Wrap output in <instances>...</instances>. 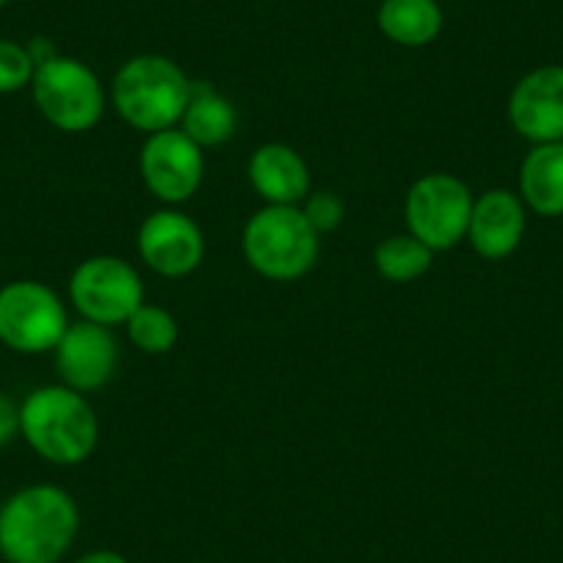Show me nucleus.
Here are the masks:
<instances>
[{
  "label": "nucleus",
  "mask_w": 563,
  "mask_h": 563,
  "mask_svg": "<svg viewBox=\"0 0 563 563\" xmlns=\"http://www.w3.org/2000/svg\"><path fill=\"white\" fill-rule=\"evenodd\" d=\"M183 133L194 139L202 150L227 144L238 130V111L224 95L205 80H191V100L180 119Z\"/></svg>",
  "instance_id": "obj_16"
},
{
  "label": "nucleus",
  "mask_w": 563,
  "mask_h": 563,
  "mask_svg": "<svg viewBox=\"0 0 563 563\" xmlns=\"http://www.w3.org/2000/svg\"><path fill=\"white\" fill-rule=\"evenodd\" d=\"M508 119L533 144L563 141V67L547 64L525 75L511 91Z\"/></svg>",
  "instance_id": "obj_12"
},
{
  "label": "nucleus",
  "mask_w": 563,
  "mask_h": 563,
  "mask_svg": "<svg viewBox=\"0 0 563 563\" xmlns=\"http://www.w3.org/2000/svg\"><path fill=\"white\" fill-rule=\"evenodd\" d=\"M18 434H20V406L14 404L7 393H0V448L9 445Z\"/></svg>",
  "instance_id": "obj_22"
},
{
  "label": "nucleus",
  "mask_w": 563,
  "mask_h": 563,
  "mask_svg": "<svg viewBox=\"0 0 563 563\" xmlns=\"http://www.w3.org/2000/svg\"><path fill=\"white\" fill-rule=\"evenodd\" d=\"M75 563H128V558H122L113 550H95V552H86V555L78 558Z\"/></svg>",
  "instance_id": "obj_24"
},
{
  "label": "nucleus",
  "mask_w": 563,
  "mask_h": 563,
  "mask_svg": "<svg viewBox=\"0 0 563 563\" xmlns=\"http://www.w3.org/2000/svg\"><path fill=\"white\" fill-rule=\"evenodd\" d=\"M525 235V202L511 191L492 188L473 202L467 241L484 260H506Z\"/></svg>",
  "instance_id": "obj_13"
},
{
  "label": "nucleus",
  "mask_w": 563,
  "mask_h": 563,
  "mask_svg": "<svg viewBox=\"0 0 563 563\" xmlns=\"http://www.w3.org/2000/svg\"><path fill=\"white\" fill-rule=\"evenodd\" d=\"M119 117L141 133L175 128L191 100V80L180 64L158 53H144L124 64L111 86Z\"/></svg>",
  "instance_id": "obj_3"
},
{
  "label": "nucleus",
  "mask_w": 563,
  "mask_h": 563,
  "mask_svg": "<svg viewBox=\"0 0 563 563\" xmlns=\"http://www.w3.org/2000/svg\"><path fill=\"white\" fill-rule=\"evenodd\" d=\"M141 180L166 205L188 202L205 177V155L180 128L150 133L139 155Z\"/></svg>",
  "instance_id": "obj_9"
},
{
  "label": "nucleus",
  "mask_w": 563,
  "mask_h": 563,
  "mask_svg": "<svg viewBox=\"0 0 563 563\" xmlns=\"http://www.w3.org/2000/svg\"><path fill=\"white\" fill-rule=\"evenodd\" d=\"M69 327L62 296L45 282L18 279L0 288V343L18 354H45Z\"/></svg>",
  "instance_id": "obj_6"
},
{
  "label": "nucleus",
  "mask_w": 563,
  "mask_h": 563,
  "mask_svg": "<svg viewBox=\"0 0 563 563\" xmlns=\"http://www.w3.org/2000/svg\"><path fill=\"white\" fill-rule=\"evenodd\" d=\"M378 29L395 45H431L442 31V9L437 0H384L378 7Z\"/></svg>",
  "instance_id": "obj_17"
},
{
  "label": "nucleus",
  "mask_w": 563,
  "mask_h": 563,
  "mask_svg": "<svg viewBox=\"0 0 563 563\" xmlns=\"http://www.w3.org/2000/svg\"><path fill=\"white\" fill-rule=\"evenodd\" d=\"M31 91L42 117L62 133H86L106 111L100 78L78 58L56 56L36 67Z\"/></svg>",
  "instance_id": "obj_5"
},
{
  "label": "nucleus",
  "mask_w": 563,
  "mask_h": 563,
  "mask_svg": "<svg viewBox=\"0 0 563 563\" xmlns=\"http://www.w3.org/2000/svg\"><path fill=\"white\" fill-rule=\"evenodd\" d=\"M53 354H56L62 384L78 393H95L106 387L119 365V345L113 332L91 321L69 323Z\"/></svg>",
  "instance_id": "obj_10"
},
{
  "label": "nucleus",
  "mask_w": 563,
  "mask_h": 563,
  "mask_svg": "<svg viewBox=\"0 0 563 563\" xmlns=\"http://www.w3.org/2000/svg\"><path fill=\"white\" fill-rule=\"evenodd\" d=\"M252 188L268 205H299L310 197V169L288 144L271 141L249 158Z\"/></svg>",
  "instance_id": "obj_14"
},
{
  "label": "nucleus",
  "mask_w": 563,
  "mask_h": 563,
  "mask_svg": "<svg viewBox=\"0 0 563 563\" xmlns=\"http://www.w3.org/2000/svg\"><path fill=\"white\" fill-rule=\"evenodd\" d=\"M34 73L36 64L29 47L12 40H0V95H14L31 86Z\"/></svg>",
  "instance_id": "obj_20"
},
{
  "label": "nucleus",
  "mask_w": 563,
  "mask_h": 563,
  "mask_svg": "<svg viewBox=\"0 0 563 563\" xmlns=\"http://www.w3.org/2000/svg\"><path fill=\"white\" fill-rule=\"evenodd\" d=\"M69 301L84 321L111 329L128 323L144 305V282L128 260L97 254L84 260L69 276Z\"/></svg>",
  "instance_id": "obj_7"
},
{
  "label": "nucleus",
  "mask_w": 563,
  "mask_h": 563,
  "mask_svg": "<svg viewBox=\"0 0 563 563\" xmlns=\"http://www.w3.org/2000/svg\"><path fill=\"white\" fill-rule=\"evenodd\" d=\"M473 194L467 183L448 172L426 175L409 188L404 205L409 235L422 241L434 252L453 249L467 238L470 213H473Z\"/></svg>",
  "instance_id": "obj_8"
},
{
  "label": "nucleus",
  "mask_w": 563,
  "mask_h": 563,
  "mask_svg": "<svg viewBox=\"0 0 563 563\" xmlns=\"http://www.w3.org/2000/svg\"><path fill=\"white\" fill-rule=\"evenodd\" d=\"M321 235L299 205H265L243 230V254L260 276L294 282L316 265Z\"/></svg>",
  "instance_id": "obj_4"
},
{
  "label": "nucleus",
  "mask_w": 563,
  "mask_h": 563,
  "mask_svg": "<svg viewBox=\"0 0 563 563\" xmlns=\"http://www.w3.org/2000/svg\"><path fill=\"white\" fill-rule=\"evenodd\" d=\"M519 194L539 216H563V141L533 144L519 169Z\"/></svg>",
  "instance_id": "obj_15"
},
{
  "label": "nucleus",
  "mask_w": 563,
  "mask_h": 563,
  "mask_svg": "<svg viewBox=\"0 0 563 563\" xmlns=\"http://www.w3.org/2000/svg\"><path fill=\"white\" fill-rule=\"evenodd\" d=\"M25 47H29V53H31V58H34L36 67H42V64L58 56L56 47H53V42L45 40V36H36V40H31Z\"/></svg>",
  "instance_id": "obj_23"
},
{
  "label": "nucleus",
  "mask_w": 563,
  "mask_h": 563,
  "mask_svg": "<svg viewBox=\"0 0 563 563\" xmlns=\"http://www.w3.org/2000/svg\"><path fill=\"white\" fill-rule=\"evenodd\" d=\"M141 260L161 276H188L205 257V235L191 216L158 210L139 230Z\"/></svg>",
  "instance_id": "obj_11"
},
{
  "label": "nucleus",
  "mask_w": 563,
  "mask_h": 563,
  "mask_svg": "<svg viewBox=\"0 0 563 563\" xmlns=\"http://www.w3.org/2000/svg\"><path fill=\"white\" fill-rule=\"evenodd\" d=\"M301 210H305L307 221H310L312 230H316L318 235H323V232H334L345 219V205L334 191L310 194V197L305 199V208Z\"/></svg>",
  "instance_id": "obj_21"
},
{
  "label": "nucleus",
  "mask_w": 563,
  "mask_h": 563,
  "mask_svg": "<svg viewBox=\"0 0 563 563\" xmlns=\"http://www.w3.org/2000/svg\"><path fill=\"white\" fill-rule=\"evenodd\" d=\"M20 434L40 459L75 467L95 453L100 422L84 393L67 384H47L20 404Z\"/></svg>",
  "instance_id": "obj_2"
},
{
  "label": "nucleus",
  "mask_w": 563,
  "mask_h": 563,
  "mask_svg": "<svg viewBox=\"0 0 563 563\" xmlns=\"http://www.w3.org/2000/svg\"><path fill=\"white\" fill-rule=\"evenodd\" d=\"M434 263V249H429L415 235L384 238L376 249V268L387 282H415Z\"/></svg>",
  "instance_id": "obj_18"
},
{
  "label": "nucleus",
  "mask_w": 563,
  "mask_h": 563,
  "mask_svg": "<svg viewBox=\"0 0 563 563\" xmlns=\"http://www.w3.org/2000/svg\"><path fill=\"white\" fill-rule=\"evenodd\" d=\"M7 3H9V0H0V9H3V7H7Z\"/></svg>",
  "instance_id": "obj_25"
},
{
  "label": "nucleus",
  "mask_w": 563,
  "mask_h": 563,
  "mask_svg": "<svg viewBox=\"0 0 563 563\" xmlns=\"http://www.w3.org/2000/svg\"><path fill=\"white\" fill-rule=\"evenodd\" d=\"M80 528L78 503L53 484L14 492L0 506V555L9 563H58Z\"/></svg>",
  "instance_id": "obj_1"
},
{
  "label": "nucleus",
  "mask_w": 563,
  "mask_h": 563,
  "mask_svg": "<svg viewBox=\"0 0 563 563\" xmlns=\"http://www.w3.org/2000/svg\"><path fill=\"white\" fill-rule=\"evenodd\" d=\"M128 334L130 343L139 351H144V354H166V351L175 349L177 338H180V329H177L175 316L169 310L144 301L130 316Z\"/></svg>",
  "instance_id": "obj_19"
}]
</instances>
